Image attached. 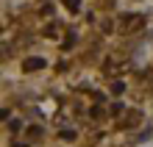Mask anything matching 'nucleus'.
Returning <instances> with one entry per match:
<instances>
[{
  "label": "nucleus",
  "mask_w": 153,
  "mask_h": 147,
  "mask_svg": "<svg viewBox=\"0 0 153 147\" xmlns=\"http://www.w3.org/2000/svg\"><path fill=\"white\" fill-rule=\"evenodd\" d=\"M22 67L28 69V72H33V69H42V67H45V58H39V56H36V58H25V64H22Z\"/></svg>",
  "instance_id": "nucleus-1"
},
{
  "label": "nucleus",
  "mask_w": 153,
  "mask_h": 147,
  "mask_svg": "<svg viewBox=\"0 0 153 147\" xmlns=\"http://www.w3.org/2000/svg\"><path fill=\"white\" fill-rule=\"evenodd\" d=\"M73 44H75V33L70 31V33H67V39H64V44H61V47H64V50H70V47H73Z\"/></svg>",
  "instance_id": "nucleus-2"
},
{
  "label": "nucleus",
  "mask_w": 153,
  "mask_h": 147,
  "mask_svg": "<svg viewBox=\"0 0 153 147\" xmlns=\"http://www.w3.org/2000/svg\"><path fill=\"white\" fill-rule=\"evenodd\" d=\"M64 6L70 8V11H78V8H81V0H64Z\"/></svg>",
  "instance_id": "nucleus-3"
},
{
  "label": "nucleus",
  "mask_w": 153,
  "mask_h": 147,
  "mask_svg": "<svg viewBox=\"0 0 153 147\" xmlns=\"http://www.w3.org/2000/svg\"><path fill=\"white\" fill-rule=\"evenodd\" d=\"M123 92H125V83H123V81H117V83L111 86V95H123Z\"/></svg>",
  "instance_id": "nucleus-4"
},
{
  "label": "nucleus",
  "mask_w": 153,
  "mask_h": 147,
  "mask_svg": "<svg viewBox=\"0 0 153 147\" xmlns=\"http://www.w3.org/2000/svg\"><path fill=\"white\" fill-rule=\"evenodd\" d=\"M61 139H67V142H73V139H75V133H73V131H64V133H61Z\"/></svg>",
  "instance_id": "nucleus-5"
},
{
  "label": "nucleus",
  "mask_w": 153,
  "mask_h": 147,
  "mask_svg": "<svg viewBox=\"0 0 153 147\" xmlns=\"http://www.w3.org/2000/svg\"><path fill=\"white\" fill-rule=\"evenodd\" d=\"M11 147H28V144H11Z\"/></svg>",
  "instance_id": "nucleus-6"
}]
</instances>
